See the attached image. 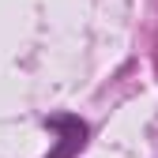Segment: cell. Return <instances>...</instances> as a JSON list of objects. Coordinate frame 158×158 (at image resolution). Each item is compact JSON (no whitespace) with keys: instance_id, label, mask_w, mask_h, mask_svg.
Instances as JSON below:
<instances>
[{"instance_id":"6da1fadb","label":"cell","mask_w":158,"mask_h":158,"mask_svg":"<svg viewBox=\"0 0 158 158\" xmlns=\"http://www.w3.org/2000/svg\"><path fill=\"white\" fill-rule=\"evenodd\" d=\"M49 128L60 132V139H56V151H53V154H45V158H72L79 147L87 143V124L79 121V117H53Z\"/></svg>"}]
</instances>
